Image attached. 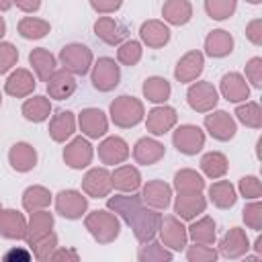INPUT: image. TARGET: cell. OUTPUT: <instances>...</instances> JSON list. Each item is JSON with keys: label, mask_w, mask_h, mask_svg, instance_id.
I'll use <instances>...</instances> for the list:
<instances>
[{"label": "cell", "mask_w": 262, "mask_h": 262, "mask_svg": "<svg viewBox=\"0 0 262 262\" xmlns=\"http://www.w3.org/2000/svg\"><path fill=\"white\" fill-rule=\"evenodd\" d=\"M90 82L98 92H111L121 82V66L113 57H98L92 63Z\"/></svg>", "instance_id": "obj_5"}, {"label": "cell", "mask_w": 262, "mask_h": 262, "mask_svg": "<svg viewBox=\"0 0 262 262\" xmlns=\"http://www.w3.org/2000/svg\"><path fill=\"white\" fill-rule=\"evenodd\" d=\"M217 258H219V252L211 244H192L186 248L188 262H215Z\"/></svg>", "instance_id": "obj_46"}, {"label": "cell", "mask_w": 262, "mask_h": 262, "mask_svg": "<svg viewBox=\"0 0 262 262\" xmlns=\"http://www.w3.org/2000/svg\"><path fill=\"white\" fill-rule=\"evenodd\" d=\"M139 39L149 49H160V47L168 45V41H170V27L164 20L149 18V20L141 23V27H139Z\"/></svg>", "instance_id": "obj_20"}, {"label": "cell", "mask_w": 262, "mask_h": 262, "mask_svg": "<svg viewBox=\"0 0 262 262\" xmlns=\"http://www.w3.org/2000/svg\"><path fill=\"white\" fill-rule=\"evenodd\" d=\"M76 131V117L72 111H59L49 121V137L55 143H63Z\"/></svg>", "instance_id": "obj_32"}, {"label": "cell", "mask_w": 262, "mask_h": 262, "mask_svg": "<svg viewBox=\"0 0 262 262\" xmlns=\"http://www.w3.org/2000/svg\"><path fill=\"white\" fill-rule=\"evenodd\" d=\"M186 231H188V239H192V244H215V237H217V225L207 215L192 219V223H190V227H186Z\"/></svg>", "instance_id": "obj_36"}, {"label": "cell", "mask_w": 262, "mask_h": 262, "mask_svg": "<svg viewBox=\"0 0 262 262\" xmlns=\"http://www.w3.org/2000/svg\"><path fill=\"white\" fill-rule=\"evenodd\" d=\"M59 63L66 72H70L74 76H86L94 63V55H92L90 47H86L82 43H68L59 51Z\"/></svg>", "instance_id": "obj_4"}, {"label": "cell", "mask_w": 262, "mask_h": 262, "mask_svg": "<svg viewBox=\"0 0 262 262\" xmlns=\"http://www.w3.org/2000/svg\"><path fill=\"white\" fill-rule=\"evenodd\" d=\"M172 143L174 147L184 154V156H196L205 147V131L199 125H180L172 133Z\"/></svg>", "instance_id": "obj_6"}, {"label": "cell", "mask_w": 262, "mask_h": 262, "mask_svg": "<svg viewBox=\"0 0 262 262\" xmlns=\"http://www.w3.org/2000/svg\"><path fill=\"white\" fill-rule=\"evenodd\" d=\"M250 250V239L242 227H231L219 242V254L227 260H237Z\"/></svg>", "instance_id": "obj_17"}, {"label": "cell", "mask_w": 262, "mask_h": 262, "mask_svg": "<svg viewBox=\"0 0 262 262\" xmlns=\"http://www.w3.org/2000/svg\"><path fill=\"white\" fill-rule=\"evenodd\" d=\"M162 16L166 25L182 27L192 18V4L190 0H166L162 6Z\"/></svg>", "instance_id": "obj_33"}, {"label": "cell", "mask_w": 262, "mask_h": 262, "mask_svg": "<svg viewBox=\"0 0 262 262\" xmlns=\"http://www.w3.org/2000/svg\"><path fill=\"white\" fill-rule=\"evenodd\" d=\"M237 190L246 201H256L262 196V182L258 176H242L237 182Z\"/></svg>", "instance_id": "obj_47"}, {"label": "cell", "mask_w": 262, "mask_h": 262, "mask_svg": "<svg viewBox=\"0 0 262 262\" xmlns=\"http://www.w3.org/2000/svg\"><path fill=\"white\" fill-rule=\"evenodd\" d=\"M246 80L254 88H262V57H252L246 63Z\"/></svg>", "instance_id": "obj_51"}, {"label": "cell", "mask_w": 262, "mask_h": 262, "mask_svg": "<svg viewBox=\"0 0 262 262\" xmlns=\"http://www.w3.org/2000/svg\"><path fill=\"white\" fill-rule=\"evenodd\" d=\"M205 180L203 176L192 170V168H182L174 174V190L178 194H188V192H203Z\"/></svg>", "instance_id": "obj_38"}, {"label": "cell", "mask_w": 262, "mask_h": 262, "mask_svg": "<svg viewBox=\"0 0 262 262\" xmlns=\"http://www.w3.org/2000/svg\"><path fill=\"white\" fill-rule=\"evenodd\" d=\"M217 100H219V92L211 82H205V80L192 82L186 90V102L196 113L213 111L217 106Z\"/></svg>", "instance_id": "obj_7"}, {"label": "cell", "mask_w": 262, "mask_h": 262, "mask_svg": "<svg viewBox=\"0 0 262 262\" xmlns=\"http://www.w3.org/2000/svg\"><path fill=\"white\" fill-rule=\"evenodd\" d=\"M4 33H6V23H4V18L0 16V39L4 37Z\"/></svg>", "instance_id": "obj_59"}, {"label": "cell", "mask_w": 262, "mask_h": 262, "mask_svg": "<svg viewBox=\"0 0 262 262\" xmlns=\"http://www.w3.org/2000/svg\"><path fill=\"white\" fill-rule=\"evenodd\" d=\"M18 61V49L8 43V41H0V74L10 72Z\"/></svg>", "instance_id": "obj_50"}, {"label": "cell", "mask_w": 262, "mask_h": 262, "mask_svg": "<svg viewBox=\"0 0 262 262\" xmlns=\"http://www.w3.org/2000/svg\"><path fill=\"white\" fill-rule=\"evenodd\" d=\"M237 0H205V12L213 20H227L233 16Z\"/></svg>", "instance_id": "obj_45"}, {"label": "cell", "mask_w": 262, "mask_h": 262, "mask_svg": "<svg viewBox=\"0 0 262 262\" xmlns=\"http://www.w3.org/2000/svg\"><path fill=\"white\" fill-rule=\"evenodd\" d=\"M141 92H143V96H145L149 102H154V104H164V102L170 98V94H172V86H170V82H168L166 78H162V76H149V78H145V82H143V86H141Z\"/></svg>", "instance_id": "obj_37"}, {"label": "cell", "mask_w": 262, "mask_h": 262, "mask_svg": "<svg viewBox=\"0 0 262 262\" xmlns=\"http://www.w3.org/2000/svg\"><path fill=\"white\" fill-rule=\"evenodd\" d=\"M166 156V147L162 141L154 137H139L133 145V160L141 166H154Z\"/></svg>", "instance_id": "obj_21"}, {"label": "cell", "mask_w": 262, "mask_h": 262, "mask_svg": "<svg viewBox=\"0 0 262 262\" xmlns=\"http://www.w3.org/2000/svg\"><path fill=\"white\" fill-rule=\"evenodd\" d=\"M37 82H35V76L27 70V68H16L10 72V76L6 78L4 82V92L8 96H14V98H27L33 94Z\"/></svg>", "instance_id": "obj_19"}, {"label": "cell", "mask_w": 262, "mask_h": 262, "mask_svg": "<svg viewBox=\"0 0 262 262\" xmlns=\"http://www.w3.org/2000/svg\"><path fill=\"white\" fill-rule=\"evenodd\" d=\"M16 31L23 39H43L51 31V25L37 16H23L16 25Z\"/></svg>", "instance_id": "obj_41"}, {"label": "cell", "mask_w": 262, "mask_h": 262, "mask_svg": "<svg viewBox=\"0 0 262 262\" xmlns=\"http://www.w3.org/2000/svg\"><path fill=\"white\" fill-rule=\"evenodd\" d=\"M209 201L217 207V209H231L237 201V192L235 186L229 180H215L209 186Z\"/></svg>", "instance_id": "obj_35"}, {"label": "cell", "mask_w": 262, "mask_h": 262, "mask_svg": "<svg viewBox=\"0 0 262 262\" xmlns=\"http://www.w3.org/2000/svg\"><path fill=\"white\" fill-rule=\"evenodd\" d=\"M8 164L16 172H29L37 166V149L27 141H16L8 149Z\"/></svg>", "instance_id": "obj_28"}, {"label": "cell", "mask_w": 262, "mask_h": 262, "mask_svg": "<svg viewBox=\"0 0 262 262\" xmlns=\"http://www.w3.org/2000/svg\"><path fill=\"white\" fill-rule=\"evenodd\" d=\"M233 115L242 125H246L250 129H260L262 127V108L254 100H244V104H237Z\"/></svg>", "instance_id": "obj_43"}, {"label": "cell", "mask_w": 262, "mask_h": 262, "mask_svg": "<svg viewBox=\"0 0 262 262\" xmlns=\"http://www.w3.org/2000/svg\"><path fill=\"white\" fill-rule=\"evenodd\" d=\"M92 158H94V147L88 141V137H84V135L72 137L70 143H66V147H63V162L72 170L88 168L92 164Z\"/></svg>", "instance_id": "obj_8"}, {"label": "cell", "mask_w": 262, "mask_h": 262, "mask_svg": "<svg viewBox=\"0 0 262 262\" xmlns=\"http://www.w3.org/2000/svg\"><path fill=\"white\" fill-rule=\"evenodd\" d=\"M117 47H119V49H117V59H119V63L133 68V66H137V63L141 61V55H143L141 41L129 39V41H123V43L117 45Z\"/></svg>", "instance_id": "obj_44"}, {"label": "cell", "mask_w": 262, "mask_h": 262, "mask_svg": "<svg viewBox=\"0 0 262 262\" xmlns=\"http://www.w3.org/2000/svg\"><path fill=\"white\" fill-rule=\"evenodd\" d=\"M49 260H72V262H78L80 260V254L74 250V248H55L53 254L49 256Z\"/></svg>", "instance_id": "obj_54"}, {"label": "cell", "mask_w": 262, "mask_h": 262, "mask_svg": "<svg viewBox=\"0 0 262 262\" xmlns=\"http://www.w3.org/2000/svg\"><path fill=\"white\" fill-rule=\"evenodd\" d=\"M57 248V235L51 231V233H47L45 237H41L39 242H35L33 246H31V250H33V256L37 258V260H41V262H45V260H49V256L53 254V250Z\"/></svg>", "instance_id": "obj_49"}, {"label": "cell", "mask_w": 262, "mask_h": 262, "mask_svg": "<svg viewBox=\"0 0 262 262\" xmlns=\"http://www.w3.org/2000/svg\"><path fill=\"white\" fill-rule=\"evenodd\" d=\"M129 143L119 135H108L98 143V158L104 166L123 164L129 158Z\"/></svg>", "instance_id": "obj_16"}, {"label": "cell", "mask_w": 262, "mask_h": 262, "mask_svg": "<svg viewBox=\"0 0 262 262\" xmlns=\"http://www.w3.org/2000/svg\"><path fill=\"white\" fill-rule=\"evenodd\" d=\"M207 209V199L201 192H188V194H178L174 201V213L176 217L184 221H192L199 215H203Z\"/></svg>", "instance_id": "obj_24"}, {"label": "cell", "mask_w": 262, "mask_h": 262, "mask_svg": "<svg viewBox=\"0 0 262 262\" xmlns=\"http://www.w3.org/2000/svg\"><path fill=\"white\" fill-rule=\"evenodd\" d=\"M51 229H53V213H49L47 209L31 211V217L27 221L25 242L29 246H33L35 242H39L41 237H45L47 233H51Z\"/></svg>", "instance_id": "obj_25"}, {"label": "cell", "mask_w": 262, "mask_h": 262, "mask_svg": "<svg viewBox=\"0 0 262 262\" xmlns=\"http://www.w3.org/2000/svg\"><path fill=\"white\" fill-rule=\"evenodd\" d=\"M141 201L151 209H166L172 201V186L164 180H147L141 186Z\"/></svg>", "instance_id": "obj_18"}, {"label": "cell", "mask_w": 262, "mask_h": 262, "mask_svg": "<svg viewBox=\"0 0 262 262\" xmlns=\"http://www.w3.org/2000/svg\"><path fill=\"white\" fill-rule=\"evenodd\" d=\"M20 113H23V117H25L27 121H31V123H43V121H47L49 115H51V100H49L47 96H41V94L31 96V98H27V100L23 102Z\"/></svg>", "instance_id": "obj_34"}, {"label": "cell", "mask_w": 262, "mask_h": 262, "mask_svg": "<svg viewBox=\"0 0 262 262\" xmlns=\"http://www.w3.org/2000/svg\"><path fill=\"white\" fill-rule=\"evenodd\" d=\"M205 129L213 139L229 141L235 137L237 125L227 111H209V115H205Z\"/></svg>", "instance_id": "obj_11"}, {"label": "cell", "mask_w": 262, "mask_h": 262, "mask_svg": "<svg viewBox=\"0 0 262 262\" xmlns=\"http://www.w3.org/2000/svg\"><path fill=\"white\" fill-rule=\"evenodd\" d=\"M29 63H31L35 76H37L41 82H47L49 76L55 72L57 59H55V55H53L49 49H45V47H35V49H31V53H29Z\"/></svg>", "instance_id": "obj_31"}, {"label": "cell", "mask_w": 262, "mask_h": 262, "mask_svg": "<svg viewBox=\"0 0 262 262\" xmlns=\"http://www.w3.org/2000/svg\"><path fill=\"white\" fill-rule=\"evenodd\" d=\"M27 233V219L16 209H2L0 211V235L6 239H25Z\"/></svg>", "instance_id": "obj_27"}, {"label": "cell", "mask_w": 262, "mask_h": 262, "mask_svg": "<svg viewBox=\"0 0 262 262\" xmlns=\"http://www.w3.org/2000/svg\"><path fill=\"white\" fill-rule=\"evenodd\" d=\"M111 180H113V188L119 192H137L141 188V174L131 164L117 166L111 172Z\"/></svg>", "instance_id": "obj_29"}, {"label": "cell", "mask_w": 262, "mask_h": 262, "mask_svg": "<svg viewBox=\"0 0 262 262\" xmlns=\"http://www.w3.org/2000/svg\"><path fill=\"white\" fill-rule=\"evenodd\" d=\"M4 260L6 262H14V260H20V262H29L31 260V254L23 248H10L6 254H4Z\"/></svg>", "instance_id": "obj_55"}, {"label": "cell", "mask_w": 262, "mask_h": 262, "mask_svg": "<svg viewBox=\"0 0 262 262\" xmlns=\"http://www.w3.org/2000/svg\"><path fill=\"white\" fill-rule=\"evenodd\" d=\"M233 51V37L225 29H215L205 37V53L209 57L221 59Z\"/></svg>", "instance_id": "obj_30"}, {"label": "cell", "mask_w": 262, "mask_h": 262, "mask_svg": "<svg viewBox=\"0 0 262 262\" xmlns=\"http://www.w3.org/2000/svg\"><path fill=\"white\" fill-rule=\"evenodd\" d=\"M219 92L229 102H244L246 98H250V86H248L246 78L237 72L223 74V78L219 82Z\"/></svg>", "instance_id": "obj_23"}, {"label": "cell", "mask_w": 262, "mask_h": 262, "mask_svg": "<svg viewBox=\"0 0 262 262\" xmlns=\"http://www.w3.org/2000/svg\"><path fill=\"white\" fill-rule=\"evenodd\" d=\"M10 6H12V0H0V12L10 10Z\"/></svg>", "instance_id": "obj_57"}, {"label": "cell", "mask_w": 262, "mask_h": 262, "mask_svg": "<svg viewBox=\"0 0 262 262\" xmlns=\"http://www.w3.org/2000/svg\"><path fill=\"white\" fill-rule=\"evenodd\" d=\"M242 219H244V223H246L250 229L260 231V229H262V203H260L258 199L252 201V203H248V205L244 207V211H242Z\"/></svg>", "instance_id": "obj_48"}, {"label": "cell", "mask_w": 262, "mask_h": 262, "mask_svg": "<svg viewBox=\"0 0 262 262\" xmlns=\"http://www.w3.org/2000/svg\"><path fill=\"white\" fill-rule=\"evenodd\" d=\"M246 37L252 45H256V47L262 45V18H254L246 25Z\"/></svg>", "instance_id": "obj_52"}, {"label": "cell", "mask_w": 262, "mask_h": 262, "mask_svg": "<svg viewBox=\"0 0 262 262\" xmlns=\"http://www.w3.org/2000/svg\"><path fill=\"white\" fill-rule=\"evenodd\" d=\"M45 84H47V94H49V98H55V100H66V98H70V96L76 92V86H78L74 74L66 72L63 68H61V70H55V72L49 76V80H47Z\"/></svg>", "instance_id": "obj_26"}, {"label": "cell", "mask_w": 262, "mask_h": 262, "mask_svg": "<svg viewBox=\"0 0 262 262\" xmlns=\"http://www.w3.org/2000/svg\"><path fill=\"white\" fill-rule=\"evenodd\" d=\"M84 227L94 237V242L106 246L113 244L121 233V221L119 217L108 209H96L84 217Z\"/></svg>", "instance_id": "obj_2"}, {"label": "cell", "mask_w": 262, "mask_h": 262, "mask_svg": "<svg viewBox=\"0 0 262 262\" xmlns=\"http://www.w3.org/2000/svg\"><path fill=\"white\" fill-rule=\"evenodd\" d=\"M55 211L63 217V219H80L86 211H88V199L76 190V188H68V190H59L55 194Z\"/></svg>", "instance_id": "obj_9"}, {"label": "cell", "mask_w": 262, "mask_h": 262, "mask_svg": "<svg viewBox=\"0 0 262 262\" xmlns=\"http://www.w3.org/2000/svg\"><path fill=\"white\" fill-rule=\"evenodd\" d=\"M172 258H174V252L168 250L162 242H156V239L145 242L137 252L139 262H170Z\"/></svg>", "instance_id": "obj_42"}, {"label": "cell", "mask_w": 262, "mask_h": 262, "mask_svg": "<svg viewBox=\"0 0 262 262\" xmlns=\"http://www.w3.org/2000/svg\"><path fill=\"white\" fill-rule=\"evenodd\" d=\"M0 211H2V203H0Z\"/></svg>", "instance_id": "obj_62"}, {"label": "cell", "mask_w": 262, "mask_h": 262, "mask_svg": "<svg viewBox=\"0 0 262 262\" xmlns=\"http://www.w3.org/2000/svg\"><path fill=\"white\" fill-rule=\"evenodd\" d=\"M227 168H229V162H227V156L221 154V151H207L203 158H201V170L207 178L211 180H217V178H223L227 174Z\"/></svg>", "instance_id": "obj_39"}, {"label": "cell", "mask_w": 262, "mask_h": 262, "mask_svg": "<svg viewBox=\"0 0 262 262\" xmlns=\"http://www.w3.org/2000/svg\"><path fill=\"white\" fill-rule=\"evenodd\" d=\"M94 35L106 45H121L127 37V27L113 16H98L94 23Z\"/></svg>", "instance_id": "obj_22"}, {"label": "cell", "mask_w": 262, "mask_h": 262, "mask_svg": "<svg viewBox=\"0 0 262 262\" xmlns=\"http://www.w3.org/2000/svg\"><path fill=\"white\" fill-rule=\"evenodd\" d=\"M203 70H205V55L199 49H190L178 59L174 68V78L180 84H188V82H194L203 74Z\"/></svg>", "instance_id": "obj_14"}, {"label": "cell", "mask_w": 262, "mask_h": 262, "mask_svg": "<svg viewBox=\"0 0 262 262\" xmlns=\"http://www.w3.org/2000/svg\"><path fill=\"white\" fill-rule=\"evenodd\" d=\"M0 104H2V92H0Z\"/></svg>", "instance_id": "obj_61"}, {"label": "cell", "mask_w": 262, "mask_h": 262, "mask_svg": "<svg viewBox=\"0 0 262 262\" xmlns=\"http://www.w3.org/2000/svg\"><path fill=\"white\" fill-rule=\"evenodd\" d=\"M113 190V180H111V172L100 166V168H90L84 178H82V192L86 196L92 199H104L108 196Z\"/></svg>", "instance_id": "obj_12"}, {"label": "cell", "mask_w": 262, "mask_h": 262, "mask_svg": "<svg viewBox=\"0 0 262 262\" xmlns=\"http://www.w3.org/2000/svg\"><path fill=\"white\" fill-rule=\"evenodd\" d=\"M12 4L23 12H37L41 8V0H12Z\"/></svg>", "instance_id": "obj_56"}, {"label": "cell", "mask_w": 262, "mask_h": 262, "mask_svg": "<svg viewBox=\"0 0 262 262\" xmlns=\"http://www.w3.org/2000/svg\"><path fill=\"white\" fill-rule=\"evenodd\" d=\"M90 6L100 14H111L123 6V0H90Z\"/></svg>", "instance_id": "obj_53"}, {"label": "cell", "mask_w": 262, "mask_h": 262, "mask_svg": "<svg viewBox=\"0 0 262 262\" xmlns=\"http://www.w3.org/2000/svg\"><path fill=\"white\" fill-rule=\"evenodd\" d=\"M160 239L162 244L172 250V252H180L186 248V242H188V231L186 227L182 225V219L180 217H174V215H168V217H162V225H160Z\"/></svg>", "instance_id": "obj_10"}, {"label": "cell", "mask_w": 262, "mask_h": 262, "mask_svg": "<svg viewBox=\"0 0 262 262\" xmlns=\"http://www.w3.org/2000/svg\"><path fill=\"white\" fill-rule=\"evenodd\" d=\"M106 209L113 211L115 215H119L131 227V231L139 244L154 239L160 231L162 213H158V209L147 207L141 201V196L135 192H121V194L108 196Z\"/></svg>", "instance_id": "obj_1"}, {"label": "cell", "mask_w": 262, "mask_h": 262, "mask_svg": "<svg viewBox=\"0 0 262 262\" xmlns=\"http://www.w3.org/2000/svg\"><path fill=\"white\" fill-rule=\"evenodd\" d=\"M108 115H111V121L121 127V129H131L135 125H139L145 117V106L139 98L135 96H129V94H121L117 96L111 106H108Z\"/></svg>", "instance_id": "obj_3"}, {"label": "cell", "mask_w": 262, "mask_h": 262, "mask_svg": "<svg viewBox=\"0 0 262 262\" xmlns=\"http://www.w3.org/2000/svg\"><path fill=\"white\" fill-rule=\"evenodd\" d=\"M51 205V192L49 188L41 186V184H33L29 188H25L23 192V209L25 211H39V209H47Z\"/></svg>", "instance_id": "obj_40"}, {"label": "cell", "mask_w": 262, "mask_h": 262, "mask_svg": "<svg viewBox=\"0 0 262 262\" xmlns=\"http://www.w3.org/2000/svg\"><path fill=\"white\" fill-rule=\"evenodd\" d=\"M78 125H80L82 135L88 137V139L104 137L106 131H108V119H106V115H104L100 108H96V106L82 108L80 115H78Z\"/></svg>", "instance_id": "obj_13"}, {"label": "cell", "mask_w": 262, "mask_h": 262, "mask_svg": "<svg viewBox=\"0 0 262 262\" xmlns=\"http://www.w3.org/2000/svg\"><path fill=\"white\" fill-rule=\"evenodd\" d=\"M176 123H178V113L174 106H168V104L154 106L145 117V127L151 135H164L172 131Z\"/></svg>", "instance_id": "obj_15"}, {"label": "cell", "mask_w": 262, "mask_h": 262, "mask_svg": "<svg viewBox=\"0 0 262 262\" xmlns=\"http://www.w3.org/2000/svg\"><path fill=\"white\" fill-rule=\"evenodd\" d=\"M254 250H256V254H258V256L262 254V237H258V239L254 242Z\"/></svg>", "instance_id": "obj_58"}, {"label": "cell", "mask_w": 262, "mask_h": 262, "mask_svg": "<svg viewBox=\"0 0 262 262\" xmlns=\"http://www.w3.org/2000/svg\"><path fill=\"white\" fill-rule=\"evenodd\" d=\"M246 2H248V4H260L262 0H246Z\"/></svg>", "instance_id": "obj_60"}]
</instances>
